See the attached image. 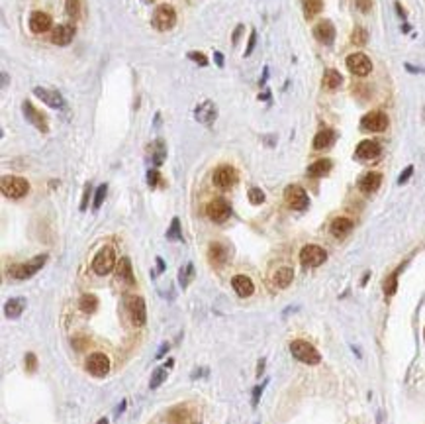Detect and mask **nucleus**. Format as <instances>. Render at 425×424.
<instances>
[{
	"label": "nucleus",
	"mask_w": 425,
	"mask_h": 424,
	"mask_svg": "<svg viewBox=\"0 0 425 424\" xmlns=\"http://www.w3.org/2000/svg\"><path fill=\"white\" fill-rule=\"evenodd\" d=\"M45 261H47V256H45V254H42V256H35L33 259L26 261V263L12 265V267L8 269V275L16 281H26V279H30V277H33L39 269L44 267Z\"/></svg>",
	"instance_id": "f257e3e1"
},
{
	"label": "nucleus",
	"mask_w": 425,
	"mask_h": 424,
	"mask_svg": "<svg viewBox=\"0 0 425 424\" xmlns=\"http://www.w3.org/2000/svg\"><path fill=\"white\" fill-rule=\"evenodd\" d=\"M290 354H292L294 359L302 361L306 365H317L321 361V354L306 340H294L290 344Z\"/></svg>",
	"instance_id": "f03ea898"
},
{
	"label": "nucleus",
	"mask_w": 425,
	"mask_h": 424,
	"mask_svg": "<svg viewBox=\"0 0 425 424\" xmlns=\"http://www.w3.org/2000/svg\"><path fill=\"white\" fill-rule=\"evenodd\" d=\"M0 189H2V195L8 199H22L30 190V183L16 175H4L0 179Z\"/></svg>",
	"instance_id": "7ed1b4c3"
},
{
	"label": "nucleus",
	"mask_w": 425,
	"mask_h": 424,
	"mask_svg": "<svg viewBox=\"0 0 425 424\" xmlns=\"http://www.w3.org/2000/svg\"><path fill=\"white\" fill-rule=\"evenodd\" d=\"M116 265H118L116 254H114V249L108 246L102 247L98 254L94 256V259H92V271H94L96 275H108V273H112V271L116 269Z\"/></svg>",
	"instance_id": "20e7f679"
},
{
	"label": "nucleus",
	"mask_w": 425,
	"mask_h": 424,
	"mask_svg": "<svg viewBox=\"0 0 425 424\" xmlns=\"http://www.w3.org/2000/svg\"><path fill=\"white\" fill-rule=\"evenodd\" d=\"M151 22H153V26L159 30V32H167V30H171V28L176 24L175 8H173V6H169V4H161V6H157L155 12H153Z\"/></svg>",
	"instance_id": "39448f33"
},
{
	"label": "nucleus",
	"mask_w": 425,
	"mask_h": 424,
	"mask_svg": "<svg viewBox=\"0 0 425 424\" xmlns=\"http://www.w3.org/2000/svg\"><path fill=\"white\" fill-rule=\"evenodd\" d=\"M126 309H128V316H130L131 324L135 328H141L147 322V309H145V301L141 297H128L126 299Z\"/></svg>",
	"instance_id": "423d86ee"
},
{
	"label": "nucleus",
	"mask_w": 425,
	"mask_h": 424,
	"mask_svg": "<svg viewBox=\"0 0 425 424\" xmlns=\"http://www.w3.org/2000/svg\"><path fill=\"white\" fill-rule=\"evenodd\" d=\"M327 259V252L323 247L316 246V244H308L302 247L300 252V263L304 267H317Z\"/></svg>",
	"instance_id": "0eeeda50"
},
{
	"label": "nucleus",
	"mask_w": 425,
	"mask_h": 424,
	"mask_svg": "<svg viewBox=\"0 0 425 424\" xmlns=\"http://www.w3.org/2000/svg\"><path fill=\"white\" fill-rule=\"evenodd\" d=\"M33 94L44 102L45 106H49V108L63 110V108L67 106L63 94H61L59 90H55V89H47V87H33Z\"/></svg>",
	"instance_id": "6e6552de"
},
{
	"label": "nucleus",
	"mask_w": 425,
	"mask_h": 424,
	"mask_svg": "<svg viewBox=\"0 0 425 424\" xmlns=\"http://www.w3.org/2000/svg\"><path fill=\"white\" fill-rule=\"evenodd\" d=\"M284 201L290 208L294 210H306L308 204H310V199L306 195V190L298 185H288L286 190H284Z\"/></svg>",
	"instance_id": "1a4fd4ad"
},
{
	"label": "nucleus",
	"mask_w": 425,
	"mask_h": 424,
	"mask_svg": "<svg viewBox=\"0 0 425 424\" xmlns=\"http://www.w3.org/2000/svg\"><path fill=\"white\" fill-rule=\"evenodd\" d=\"M87 371L94 377H104L110 373V359L102 352H94L87 357Z\"/></svg>",
	"instance_id": "9d476101"
},
{
	"label": "nucleus",
	"mask_w": 425,
	"mask_h": 424,
	"mask_svg": "<svg viewBox=\"0 0 425 424\" xmlns=\"http://www.w3.org/2000/svg\"><path fill=\"white\" fill-rule=\"evenodd\" d=\"M360 128H362L365 132H384V130L388 128V116L380 110L369 112V114L362 116Z\"/></svg>",
	"instance_id": "9b49d317"
},
{
	"label": "nucleus",
	"mask_w": 425,
	"mask_h": 424,
	"mask_svg": "<svg viewBox=\"0 0 425 424\" xmlns=\"http://www.w3.org/2000/svg\"><path fill=\"white\" fill-rule=\"evenodd\" d=\"M206 214L210 220L221 224L231 216V206H229V202L226 199H214L212 202H208Z\"/></svg>",
	"instance_id": "f8f14e48"
},
{
	"label": "nucleus",
	"mask_w": 425,
	"mask_h": 424,
	"mask_svg": "<svg viewBox=\"0 0 425 424\" xmlns=\"http://www.w3.org/2000/svg\"><path fill=\"white\" fill-rule=\"evenodd\" d=\"M22 112H24V116H26V120L32 124L33 128H37V130H39V132H44V134H47V132H49V126H47V120H45V116L39 110H37V108H35V106H33L30 101H24L22 102Z\"/></svg>",
	"instance_id": "ddd939ff"
},
{
	"label": "nucleus",
	"mask_w": 425,
	"mask_h": 424,
	"mask_svg": "<svg viewBox=\"0 0 425 424\" xmlns=\"http://www.w3.org/2000/svg\"><path fill=\"white\" fill-rule=\"evenodd\" d=\"M347 69L357 77H367L372 71V63L365 53H353L347 57Z\"/></svg>",
	"instance_id": "4468645a"
},
{
	"label": "nucleus",
	"mask_w": 425,
	"mask_h": 424,
	"mask_svg": "<svg viewBox=\"0 0 425 424\" xmlns=\"http://www.w3.org/2000/svg\"><path fill=\"white\" fill-rule=\"evenodd\" d=\"M237 183V171L231 167V165H219L214 171V185L218 189H229Z\"/></svg>",
	"instance_id": "2eb2a0df"
},
{
	"label": "nucleus",
	"mask_w": 425,
	"mask_h": 424,
	"mask_svg": "<svg viewBox=\"0 0 425 424\" xmlns=\"http://www.w3.org/2000/svg\"><path fill=\"white\" fill-rule=\"evenodd\" d=\"M380 153H382L380 144L374 142V140H365V142H360V144L357 145V149H355V157L360 159V161H372V159H376Z\"/></svg>",
	"instance_id": "dca6fc26"
},
{
	"label": "nucleus",
	"mask_w": 425,
	"mask_h": 424,
	"mask_svg": "<svg viewBox=\"0 0 425 424\" xmlns=\"http://www.w3.org/2000/svg\"><path fill=\"white\" fill-rule=\"evenodd\" d=\"M194 116H196L198 122L206 124V126H212L214 120H216V116H218L216 104H214V102H210V101L198 104L196 108H194Z\"/></svg>",
	"instance_id": "f3484780"
},
{
	"label": "nucleus",
	"mask_w": 425,
	"mask_h": 424,
	"mask_svg": "<svg viewBox=\"0 0 425 424\" xmlns=\"http://www.w3.org/2000/svg\"><path fill=\"white\" fill-rule=\"evenodd\" d=\"M73 37H75V28L71 26V24H61V26H57L53 30V34H51V42L57 45H69L71 42H73Z\"/></svg>",
	"instance_id": "a211bd4d"
},
{
	"label": "nucleus",
	"mask_w": 425,
	"mask_h": 424,
	"mask_svg": "<svg viewBox=\"0 0 425 424\" xmlns=\"http://www.w3.org/2000/svg\"><path fill=\"white\" fill-rule=\"evenodd\" d=\"M116 279L126 285H133L135 283V275H133V267H131L130 257H122L116 265Z\"/></svg>",
	"instance_id": "6ab92c4d"
},
{
	"label": "nucleus",
	"mask_w": 425,
	"mask_h": 424,
	"mask_svg": "<svg viewBox=\"0 0 425 424\" xmlns=\"http://www.w3.org/2000/svg\"><path fill=\"white\" fill-rule=\"evenodd\" d=\"M314 35H316L317 42L329 45V44H333V40H335V28H333V24L329 22V20H323V22L316 24Z\"/></svg>",
	"instance_id": "aec40b11"
},
{
	"label": "nucleus",
	"mask_w": 425,
	"mask_h": 424,
	"mask_svg": "<svg viewBox=\"0 0 425 424\" xmlns=\"http://www.w3.org/2000/svg\"><path fill=\"white\" fill-rule=\"evenodd\" d=\"M51 28V16L45 12H33L30 16V30L33 34H44Z\"/></svg>",
	"instance_id": "412c9836"
},
{
	"label": "nucleus",
	"mask_w": 425,
	"mask_h": 424,
	"mask_svg": "<svg viewBox=\"0 0 425 424\" xmlns=\"http://www.w3.org/2000/svg\"><path fill=\"white\" fill-rule=\"evenodd\" d=\"M380 183H382L380 173H376V171H369V173H365V175L360 177L359 189L362 190V192H367V195H371V192H374V190H378Z\"/></svg>",
	"instance_id": "4be33fe9"
},
{
	"label": "nucleus",
	"mask_w": 425,
	"mask_h": 424,
	"mask_svg": "<svg viewBox=\"0 0 425 424\" xmlns=\"http://www.w3.org/2000/svg\"><path fill=\"white\" fill-rule=\"evenodd\" d=\"M231 287H233V291L239 295V297H251L253 293H255V285H253V281L247 277V275H235L233 279H231Z\"/></svg>",
	"instance_id": "5701e85b"
},
{
	"label": "nucleus",
	"mask_w": 425,
	"mask_h": 424,
	"mask_svg": "<svg viewBox=\"0 0 425 424\" xmlns=\"http://www.w3.org/2000/svg\"><path fill=\"white\" fill-rule=\"evenodd\" d=\"M208 259H210V263L216 265V267L224 265V263L228 261V249H226V246H221V244H218V242L210 244V247H208Z\"/></svg>",
	"instance_id": "b1692460"
},
{
	"label": "nucleus",
	"mask_w": 425,
	"mask_h": 424,
	"mask_svg": "<svg viewBox=\"0 0 425 424\" xmlns=\"http://www.w3.org/2000/svg\"><path fill=\"white\" fill-rule=\"evenodd\" d=\"M353 230V220L351 218H345V216H339L335 218L331 226H329V232L335 236V238H345Z\"/></svg>",
	"instance_id": "393cba45"
},
{
	"label": "nucleus",
	"mask_w": 425,
	"mask_h": 424,
	"mask_svg": "<svg viewBox=\"0 0 425 424\" xmlns=\"http://www.w3.org/2000/svg\"><path fill=\"white\" fill-rule=\"evenodd\" d=\"M26 309V299L22 297H14V299H8L6 304H4V314L8 318H20Z\"/></svg>",
	"instance_id": "a878e982"
},
{
	"label": "nucleus",
	"mask_w": 425,
	"mask_h": 424,
	"mask_svg": "<svg viewBox=\"0 0 425 424\" xmlns=\"http://www.w3.org/2000/svg\"><path fill=\"white\" fill-rule=\"evenodd\" d=\"M331 167H333L331 159H317V161H314L308 167V175L310 177H323V175H327L331 171Z\"/></svg>",
	"instance_id": "bb28decb"
},
{
	"label": "nucleus",
	"mask_w": 425,
	"mask_h": 424,
	"mask_svg": "<svg viewBox=\"0 0 425 424\" xmlns=\"http://www.w3.org/2000/svg\"><path fill=\"white\" fill-rule=\"evenodd\" d=\"M190 418V413L186 407H173L167 413V422L169 424H186Z\"/></svg>",
	"instance_id": "cd10ccee"
},
{
	"label": "nucleus",
	"mask_w": 425,
	"mask_h": 424,
	"mask_svg": "<svg viewBox=\"0 0 425 424\" xmlns=\"http://www.w3.org/2000/svg\"><path fill=\"white\" fill-rule=\"evenodd\" d=\"M335 142V132L333 130H321L314 138V149H327Z\"/></svg>",
	"instance_id": "c85d7f7f"
},
{
	"label": "nucleus",
	"mask_w": 425,
	"mask_h": 424,
	"mask_svg": "<svg viewBox=\"0 0 425 424\" xmlns=\"http://www.w3.org/2000/svg\"><path fill=\"white\" fill-rule=\"evenodd\" d=\"M402 269H403V263L398 269H394L392 273H390V275L384 279V285H382V289H384V295H386V297H392L394 293L398 291V275L402 273Z\"/></svg>",
	"instance_id": "c756f323"
},
{
	"label": "nucleus",
	"mask_w": 425,
	"mask_h": 424,
	"mask_svg": "<svg viewBox=\"0 0 425 424\" xmlns=\"http://www.w3.org/2000/svg\"><path fill=\"white\" fill-rule=\"evenodd\" d=\"M294 279V271L292 267H280L276 273H274V285L280 287V289H286Z\"/></svg>",
	"instance_id": "7c9ffc66"
},
{
	"label": "nucleus",
	"mask_w": 425,
	"mask_h": 424,
	"mask_svg": "<svg viewBox=\"0 0 425 424\" xmlns=\"http://www.w3.org/2000/svg\"><path fill=\"white\" fill-rule=\"evenodd\" d=\"M341 83H343V77H341V73L339 71H335V69H327L326 75H323V87L329 90H335L341 87Z\"/></svg>",
	"instance_id": "2f4dec72"
},
{
	"label": "nucleus",
	"mask_w": 425,
	"mask_h": 424,
	"mask_svg": "<svg viewBox=\"0 0 425 424\" xmlns=\"http://www.w3.org/2000/svg\"><path fill=\"white\" fill-rule=\"evenodd\" d=\"M78 309H80L85 314L96 313V309H98V299H96L94 295H83L80 301H78Z\"/></svg>",
	"instance_id": "473e14b6"
},
{
	"label": "nucleus",
	"mask_w": 425,
	"mask_h": 424,
	"mask_svg": "<svg viewBox=\"0 0 425 424\" xmlns=\"http://www.w3.org/2000/svg\"><path fill=\"white\" fill-rule=\"evenodd\" d=\"M302 8H304V16L308 20H312L314 16H317L321 8H323V2L321 0H304L302 2Z\"/></svg>",
	"instance_id": "72a5a7b5"
},
{
	"label": "nucleus",
	"mask_w": 425,
	"mask_h": 424,
	"mask_svg": "<svg viewBox=\"0 0 425 424\" xmlns=\"http://www.w3.org/2000/svg\"><path fill=\"white\" fill-rule=\"evenodd\" d=\"M192 279H194V263H186L185 267H180V271H178V283H180V287H188Z\"/></svg>",
	"instance_id": "f704fd0d"
},
{
	"label": "nucleus",
	"mask_w": 425,
	"mask_h": 424,
	"mask_svg": "<svg viewBox=\"0 0 425 424\" xmlns=\"http://www.w3.org/2000/svg\"><path fill=\"white\" fill-rule=\"evenodd\" d=\"M153 163L155 165H161L165 161V157H167V147H165V142L163 140H157L155 144H153Z\"/></svg>",
	"instance_id": "c9c22d12"
},
{
	"label": "nucleus",
	"mask_w": 425,
	"mask_h": 424,
	"mask_svg": "<svg viewBox=\"0 0 425 424\" xmlns=\"http://www.w3.org/2000/svg\"><path fill=\"white\" fill-rule=\"evenodd\" d=\"M167 240H171V242H180L183 240V232H180V220L178 218H173V222H171V226H169V230H167Z\"/></svg>",
	"instance_id": "e433bc0d"
},
{
	"label": "nucleus",
	"mask_w": 425,
	"mask_h": 424,
	"mask_svg": "<svg viewBox=\"0 0 425 424\" xmlns=\"http://www.w3.org/2000/svg\"><path fill=\"white\" fill-rule=\"evenodd\" d=\"M165 379H167V369L157 368L155 371H153L151 381H149V389H159V387L165 383Z\"/></svg>",
	"instance_id": "4c0bfd02"
},
{
	"label": "nucleus",
	"mask_w": 425,
	"mask_h": 424,
	"mask_svg": "<svg viewBox=\"0 0 425 424\" xmlns=\"http://www.w3.org/2000/svg\"><path fill=\"white\" fill-rule=\"evenodd\" d=\"M351 42H353L355 45H367V42H369V32H367L365 28L357 26V28L353 30V34H351Z\"/></svg>",
	"instance_id": "58836bf2"
},
{
	"label": "nucleus",
	"mask_w": 425,
	"mask_h": 424,
	"mask_svg": "<svg viewBox=\"0 0 425 424\" xmlns=\"http://www.w3.org/2000/svg\"><path fill=\"white\" fill-rule=\"evenodd\" d=\"M106 192H108V185H106V183L100 185L98 189H96V192H94V202H92V208H94V210H98L100 206H102V202H104V199H106Z\"/></svg>",
	"instance_id": "ea45409f"
},
{
	"label": "nucleus",
	"mask_w": 425,
	"mask_h": 424,
	"mask_svg": "<svg viewBox=\"0 0 425 424\" xmlns=\"http://www.w3.org/2000/svg\"><path fill=\"white\" fill-rule=\"evenodd\" d=\"M247 197H249L251 204H262V202H265V192H262L259 187H251L249 192H247Z\"/></svg>",
	"instance_id": "a19ab883"
},
{
	"label": "nucleus",
	"mask_w": 425,
	"mask_h": 424,
	"mask_svg": "<svg viewBox=\"0 0 425 424\" xmlns=\"http://www.w3.org/2000/svg\"><path fill=\"white\" fill-rule=\"evenodd\" d=\"M65 10L71 18H78V14H80V0H67Z\"/></svg>",
	"instance_id": "79ce46f5"
},
{
	"label": "nucleus",
	"mask_w": 425,
	"mask_h": 424,
	"mask_svg": "<svg viewBox=\"0 0 425 424\" xmlns=\"http://www.w3.org/2000/svg\"><path fill=\"white\" fill-rule=\"evenodd\" d=\"M188 59L198 63L200 67H206L208 65V57L204 53H200V51H188Z\"/></svg>",
	"instance_id": "37998d69"
},
{
	"label": "nucleus",
	"mask_w": 425,
	"mask_h": 424,
	"mask_svg": "<svg viewBox=\"0 0 425 424\" xmlns=\"http://www.w3.org/2000/svg\"><path fill=\"white\" fill-rule=\"evenodd\" d=\"M159 183H161V175H159V171H157V169H149V171H147V185L153 189V187H157Z\"/></svg>",
	"instance_id": "c03bdc74"
},
{
	"label": "nucleus",
	"mask_w": 425,
	"mask_h": 424,
	"mask_svg": "<svg viewBox=\"0 0 425 424\" xmlns=\"http://www.w3.org/2000/svg\"><path fill=\"white\" fill-rule=\"evenodd\" d=\"M90 192H92V187H90V183H87L85 185V192H83V201H80V210L85 212L88 208V201H90Z\"/></svg>",
	"instance_id": "a18cd8bd"
},
{
	"label": "nucleus",
	"mask_w": 425,
	"mask_h": 424,
	"mask_svg": "<svg viewBox=\"0 0 425 424\" xmlns=\"http://www.w3.org/2000/svg\"><path fill=\"white\" fill-rule=\"evenodd\" d=\"M26 369L30 371V373H33L35 369H37V357H35V354H26Z\"/></svg>",
	"instance_id": "49530a36"
},
{
	"label": "nucleus",
	"mask_w": 425,
	"mask_h": 424,
	"mask_svg": "<svg viewBox=\"0 0 425 424\" xmlns=\"http://www.w3.org/2000/svg\"><path fill=\"white\" fill-rule=\"evenodd\" d=\"M262 389H265V385H257V387L253 389V399H251V407H253V409H257V407H259V401H261Z\"/></svg>",
	"instance_id": "de8ad7c7"
},
{
	"label": "nucleus",
	"mask_w": 425,
	"mask_h": 424,
	"mask_svg": "<svg viewBox=\"0 0 425 424\" xmlns=\"http://www.w3.org/2000/svg\"><path fill=\"white\" fill-rule=\"evenodd\" d=\"M255 44H257V32H255V30H251L249 42H247V49H245V57H249L251 53H253V49H255Z\"/></svg>",
	"instance_id": "09e8293b"
},
{
	"label": "nucleus",
	"mask_w": 425,
	"mask_h": 424,
	"mask_svg": "<svg viewBox=\"0 0 425 424\" xmlns=\"http://www.w3.org/2000/svg\"><path fill=\"white\" fill-rule=\"evenodd\" d=\"M412 173H414V165H408V167H406V169L402 171V175L398 177V185H403V183H406L408 179L412 177Z\"/></svg>",
	"instance_id": "8fccbe9b"
},
{
	"label": "nucleus",
	"mask_w": 425,
	"mask_h": 424,
	"mask_svg": "<svg viewBox=\"0 0 425 424\" xmlns=\"http://www.w3.org/2000/svg\"><path fill=\"white\" fill-rule=\"evenodd\" d=\"M357 8H359L362 14H369L372 8V0H357Z\"/></svg>",
	"instance_id": "3c124183"
},
{
	"label": "nucleus",
	"mask_w": 425,
	"mask_h": 424,
	"mask_svg": "<svg viewBox=\"0 0 425 424\" xmlns=\"http://www.w3.org/2000/svg\"><path fill=\"white\" fill-rule=\"evenodd\" d=\"M241 30H243V26H237V28H235V32H233V37H231V42H233V44H237V40H239V35H241Z\"/></svg>",
	"instance_id": "603ef678"
},
{
	"label": "nucleus",
	"mask_w": 425,
	"mask_h": 424,
	"mask_svg": "<svg viewBox=\"0 0 425 424\" xmlns=\"http://www.w3.org/2000/svg\"><path fill=\"white\" fill-rule=\"evenodd\" d=\"M265 363H267V359L262 357L261 361H259V365H257V377H261L262 375V371H265Z\"/></svg>",
	"instance_id": "864d4df0"
},
{
	"label": "nucleus",
	"mask_w": 425,
	"mask_h": 424,
	"mask_svg": "<svg viewBox=\"0 0 425 424\" xmlns=\"http://www.w3.org/2000/svg\"><path fill=\"white\" fill-rule=\"evenodd\" d=\"M394 6H396V10H398V16H400V18H406V10H403L402 4H400V2H396Z\"/></svg>",
	"instance_id": "5fc2aeb1"
},
{
	"label": "nucleus",
	"mask_w": 425,
	"mask_h": 424,
	"mask_svg": "<svg viewBox=\"0 0 425 424\" xmlns=\"http://www.w3.org/2000/svg\"><path fill=\"white\" fill-rule=\"evenodd\" d=\"M216 63H218L219 67H224V55L219 51H216Z\"/></svg>",
	"instance_id": "6e6d98bb"
},
{
	"label": "nucleus",
	"mask_w": 425,
	"mask_h": 424,
	"mask_svg": "<svg viewBox=\"0 0 425 424\" xmlns=\"http://www.w3.org/2000/svg\"><path fill=\"white\" fill-rule=\"evenodd\" d=\"M157 267H159V273L165 271V261L161 259V257H157Z\"/></svg>",
	"instance_id": "4d7b16f0"
},
{
	"label": "nucleus",
	"mask_w": 425,
	"mask_h": 424,
	"mask_svg": "<svg viewBox=\"0 0 425 424\" xmlns=\"http://www.w3.org/2000/svg\"><path fill=\"white\" fill-rule=\"evenodd\" d=\"M165 352H169V344H163L161 346V350H159V354H157V357H161L165 354Z\"/></svg>",
	"instance_id": "13d9d810"
},
{
	"label": "nucleus",
	"mask_w": 425,
	"mask_h": 424,
	"mask_svg": "<svg viewBox=\"0 0 425 424\" xmlns=\"http://www.w3.org/2000/svg\"><path fill=\"white\" fill-rule=\"evenodd\" d=\"M126 404H128V402H126V401H122V404H120V407H118V411H116V414L124 413V409H126Z\"/></svg>",
	"instance_id": "bf43d9fd"
},
{
	"label": "nucleus",
	"mask_w": 425,
	"mask_h": 424,
	"mask_svg": "<svg viewBox=\"0 0 425 424\" xmlns=\"http://www.w3.org/2000/svg\"><path fill=\"white\" fill-rule=\"evenodd\" d=\"M96 424H108V418H100V420H98Z\"/></svg>",
	"instance_id": "052dcab7"
},
{
	"label": "nucleus",
	"mask_w": 425,
	"mask_h": 424,
	"mask_svg": "<svg viewBox=\"0 0 425 424\" xmlns=\"http://www.w3.org/2000/svg\"><path fill=\"white\" fill-rule=\"evenodd\" d=\"M423 340H425V328H423Z\"/></svg>",
	"instance_id": "680f3d73"
},
{
	"label": "nucleus",
	"mask_w": 425,
	"mask_h": 424,
	"mask_svg": "<svg viewBox=\"0 0 425 424\" xmlns=\"http://www.w3.org/2000/svg\"><path fill=\"white\" fill-rule=\"evenodd\" d=\"M192 424H200V422H192Z\"/></svg>",
	"instance_id": "e2e57ef3"
}]
</instances>
